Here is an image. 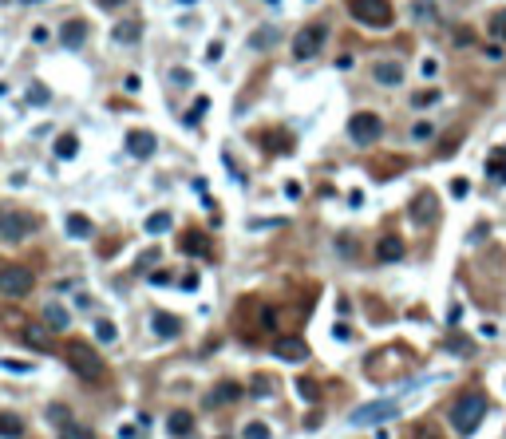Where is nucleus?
<instances>
[{
	"label": "nucleus",
	"mask_w": 506,
	"mask_h": 439,
	"mask_svg": "<svg viewBox=\"0 0 506 439\" xmlns=\"http://www.w3.org/2000/svg\"><path fill=\"white\" fill-rule=\"evenodd\" d=\"M190 79H194V76H190L186 67H174V72H170V83H174V87H186Z\"/></svg>",
	"instance_id": "35"
},
{
	"label": "nucleus",
	"mask_w": 506,
	"mask_h": 439,
	"mask_svg": "<svg viewBox=\"0 0 506 439\" xmlns=\"http://www.w3.org/2000/svg\"><path fill=\"white\" fill-rule=\"evenodd\" d=\"M435 99H439V92H424V95H415L411 103H415V107H427V103H435Z\"/></svg>",
	"instance_id": "43"
},
{
	"label": "nucleus",
	"mask_w": 506,
	"mask_h": 439,
	"mask_svg": "<svg viewBox=\"0 0 506 439\" xmlns=\"http://www.w3.org/2000/svg\"><path fill=\"white\" fill-rule=\"evenodd\" d=\"M206 107H210V99H206V95H202V99H194V111L186 115V123H198V119L206 115Z\"/></svg>",
	"instance_id": "31"
},
{
	"label": "nucleus",
	"mask_w": 506,
	"mask_h": 439,
	"mask_svg": "<svg viewBox=\"0 0 506 439\" xmlns=\"http://www.w3.org/2000/svg\"><path fill=\"white\" fill-rule=\"evenodd\" d=\"M95 4H99V8H107V12H115V8H123L126 0H95Z\"/></svg>",
	"instance_id": "44"
},
{
	"label": "nucleus",
	"mask_w": 506,
	"mask_h": 439,
	"mask_svg": "<svg viewBox=\"0 0 506 439\" xmlns=\"http://www.w3.org/2000/svg\"><path fill=\"white\" fill-rule=\"evenodd\" d=\"M32 226L36 222L28 218V214H20V210H0V242H24V237L32 234Z\"/></svg>",
	"instance_id": "7"
},
{
	"label": "nucleus",
	"mask_w": 506,
	"mask_h": 439,
	"mask_svg": "<svg viewBox=\"0 0 506 439\" xmlns=\"http://www.w3.org/2000/svg\"><path fill=\"white\" fill-rule=\"evenodd\" d=\"M297 388H300L305 400H316V384H313V380H297Z\"/></svg>",
	"instance_id": "42"
},
{
	"label": "nucleus",
	"mask_w": 506,
	"mask_h": 439,
	"mask_svg": "<svg viewBox=\"0 0 506 439\" xmlns=\"http://www.w3.org/2000/svg\"><path fill=\"white\" fill-rule=\"evenodd\" d=\"M269 40H273V32H269V28H261V32H253V40H250V44H253V47H273Z\"/></svg>",
	"instance_id": "37"
},
{
	"label": "nucleus",
	"mask_w": 506,
	"mask_h": 439,
	"mask_svg": "<svg viewBox=\"0 0 506 439\" xmlns=\"http://www.w3.org/2000/svg\"><path fill=\"white\" fill-rule=\"evenodd\" d=\"M332 336H336V341H352V332H348V325H336V329H332Z\"/></svg>",
	"instance_id": "45"
},
{
	"label": "nucleus",
	"mask_w": 506,
	"mask_h": 439,
	"mask_svg": "<svg viewBox=\"0 0 506 439\" xmlns=\"http://www.w3.org/2000/svg\"><path fill=\"white\" fill-rule=\"evenodd\" d=\"M126 151H131L135 158H151L158 151V139L151 135V131H131V135H126Z\"/></svg>",
	"instance_id": "11"
},
{
	"label": "nucleus",
	"mask_w": 506,
	"mask_h": 439,
	"mask_svg": "<svg viewBox=\"0 0 506 439\" xmlns=\"http://www.w3.org/2000/svg\"><path fill=\"white\" fill-rule=\"evenodd\" d=\"M95 336H99L103 345H115V341H119V329H115V321H95Z\"/></svg>",
	"instance_id": "28"
},
{
	"label": "nucleus",
	"mask_w": 506,
	"mask_h": 439,
	"mask_svg": "<svg viewBox=\"0 0 506 439\" xmlns=\"http://www.w3.org/2000/svg\"><path fill=\"white\" fill-rule=\"evenodd\" d=\"M408 439H443V436H439V431H435L431 424H419V427H415V431H411Z\"/></svg>",
	"instance_id": "33"
},
{
	"label": "nucleus",
	"mask_w": 506,
	"mask_h": 439,
	"mask_svg": "<svg viewBox=\"0 0 506 439\" xmlns=\"http://www.w3.org/2000/svg\"><path fill=\"white\" fill-rule=\"evenodd\" d=\"M20 4H40V0H20Z\"/></svg>",
	"instance_id": "49"
},
{
	"label": "nucleus",
	"mask_w": 506,
	"mask_h": 439,
	"mask_svg": "<svg viewBox=\"0 0 506 439\" xmlns=\"http://www.w3.org/2000/svg\"><path fill=\"white\" fill-rule=\"evenodd\" d=\"M273 431H269V424H261V420H253V424H245V431H241V439H269Z\"/></svg>",
	"instance_id": "30"
},
{
	"label": "nucleus",
	"mask_w": 506,
	"mask_h": 439,
	"mask_svg": "<svg viewBox=\"0 0 506 439\" xmlns=\"http://www.w3.org/2000/svg\"><path fill=\"white\" fill-rule=\"evenodd\" d=\"M404 253H408V246H404V237H399V234H384V237H380V246H376L380 261H399Z\"/></svg>",
	"instance_id": "13"
},
{
	"label": "nucleus",
	"mask_w": 506,
	"mask_h": 439,
	"mask_svg": "<svg viewBox=\"0 0 506 439\" xmlns=\"http://www.w3.org/2000/svg\"><path fill=\"white\" fill-rule=\"evenodd\" d=\"M32 285H36V273L28 266H0V293L4 297H28Z\"/></svg>",
	"instance_id": "5"
},
{
	"label": "nucleus",
	"mask_w": 506,
	"mask_h": 439,
	"mask_svg": "<svg viewBox=\"0 0 506 439\" xmlns=\"http://www.w3.org/2000/svg\"><path fill=\"white\" fill-rule=\"evenodd\" d=\"M483 416H487V396L483 392H463L451 404V411H447V420H451V427H455L459 436H471L474 427L483 424Z\"/></svg>",
	"instance_id": "1"
},
{
	"label": "nucleus",
	"mask_w": 506,
	"mask_h": 439,
	"mask_svg": "<svg viewBox=\"0 0 506 439\" xmlns=\"http://www.w3.org/2000/svg\"><path fill=\"white\" fill-rule=\"evenodd\" d=\"M44 317H47V325H52L56 332L67 329V309H63V305H56V301H52V305L44 309Z\"/></svg>",
	"instance_id": "25"
},
{
	"label": "nucleus",
	"mask_w": 506,
	"mask_h": 439,
	"mask_svg": "<svg viewBox=\"0 0 506 439\" xmlns=\"http://www.w3.org/2000/svg\"><path fill=\"white\" fill-rule=\"evenodd\" d=\"M218 439H221V436H218Z\"/></svg>",
	"instance_id": "50"
},
{
	"label": "nucleus",
	"mask_w": 506,
	"mask_h": 439,
	"mask_svg": "<svg viewBox=\"0 0 506 439\" xmlns=\"http://www.w3.org/2000/svg\"><path fill=\"white\" fill-rule=\"evenodd\" d=\"M451 194H455V198H463V194H467V182H463V178H455V182H451Z\"/></svg>",
	"instance_id": "47"
},
{
	"label": "nucleus",
	"mask_w": 506,
	"mask_h": 439,
	"mask_svg": "<svg viewBox=\"0 0 506 439\" xmlns=\"http://www.w3.org/2000/svg\"><path fill=\"white\" fill-rule=\"evenodd\" d=\"M56 155H60V158H76L79 155V139H76V135H60V139H56Z\"/></svg>",
	"instance_id": "27"
},
{
	"label": "nucleus",
	"mask_w": 506,
	"mask_h": 439,
	"mask_svg": "<svg viewBox=\"0 0 506 439\" xmlns=\"http://www.w3.org/2000/svg\"><path fill=\"white\" fill-rule=\"evenodd\" d=\"M273 356H277V361H305V356H309V345H305V341H300V336H277V341H273Z\"/></svg>",
	"instance_id": "10"
},
{
	"label": "nucleus",
	"mask_w": 506,
	"mask_h": 439,
	"mask_svg": "<svg viewBox=\"0 0 506 439\" xmlns=\"http://www.w3.org/2000/svg\"><path fill=\"white\" fill-rule=\"evenodd\" d=\"M166 431H170L174 439H182V436H190V431H194V416H190V411H170V420H166Z\"/></svg>",
	"instance_id": "18"
},
{
	"label": "nucleus",
	"mask_w": 506,
	"mask_h": 439,
	"mask_svg": "<svg viewBox=\"0 0 506 439\" xmlns=\"http://www.w3.org/2000/svg\"><path fill=\"white\" fill-rule=\"evenodd\" d=\"M0 368H4V372H32L28 361H0Z\"/></svg>",
	"instance_id": "36"
},
{
	"label": "nucleus",
	"mask_w": 506,
	"mask_h": 439,
	"mask_svg": "<svg viewBox=\"0 0 506 439\" xmlns=\"http://www.w3.org/2000/svg\"><path fill=\"white\" fill-rule=\"evenodd\" d=\"M399 411V400H372V404H360V408L348 416L352 427H372V424H384Z\"/></svg>",
	"instance_id": "6"
},
{
	"label": "nucleus",
	"mask_w": 506,
	"mask_h": 439,
	"mask_svg": "<svg viewBox=\"0 0 506 439\" xmlns=\"http://www.w3.org/2000/svg\"><path fill=\"white\" fill-rule=\"evenodd\" d=\"M487 178H490V182H506V147H490V155H487Z\"/></svg>",
	"instance_id": "17"
},
{
	"label": "nucleus",
	"mask_w": 506,
	"mask_h": 439,
	"mask_svg": "<svg viewBox=\"0 0 506 439\" xmlns=\"http://www.w3.org/2000/svg\"><path fill=\"white\" fill-rule=\"evenodd\" d=\"M269 388H273V380H269V376H257V380H253V396H273Z\"/></svg>",
	"instance_id": "38"
},
{
	"label": "nucleus",
	"mask_w": 506,
	"mask_h": 439,
	"mask_svg": "<svg viewBox=\"0 0 506 439\" xmlns=\"http://www.w3.org/2000/svg\"><path fill=\"white\" fill-rule=\"evenodd\" d=\"M237 396H241V388H237L234 380H226V384H218V388H214V396H210V404H234Z\"/></svg>",
	"instance_id": "23"
},
{
	"label": "nucleus",
	"mask_w": 506,
	"mask_h": 439,
	"mask_svg": "<svg viewBox=\"0 0 506 439\" xmlns=\"http://www.w3.org/2000/svg\"><path fill=\"white\" fill-rule=\"evenodd\" d=\"M28 99H36V103H44V99H47V92H44V87H40V83H36V87H32V92H28Z\"/></svg>",
	"instance_id": "46"
},
{
	"label": "nucleus",
	"mask_w": 506,
	"mask_h": 439,
	"mask_svg": "<svg viewBox=\"0 0 506 439\" xmlns=\"http://www.w3.org/2000/svg\"><path fill=\"white\" fill-rule=\"evenodd\" d=\"M151 329H155V336H162V341H174V336L182 332V321L174 313H155L151 317Z\"/></svg>",
	"instance_id": "14"
},
{
	"label": "nucleus",
	"mask_w": 506,
	"mask_h": 439,
	"mask_svg": "<svg viewBox=\"0 0 506 439\" xmlns=\"http://www.w3.org/2000/svg\"><path fill=\"white\" fill-rule=\"evenodd\" d=\"M380 135H384V119H380L376 111H356L348 119V139L356 142V147H372Z\"/></svg>",
	"instance_id": "4"
},
{
	"label": "nucleus",
	"mask_w": 506,
	"mask_h": 439,
	"mask_svg": "<svg viewBox=\"0 0 506 439\" xmlns=\"http://www.w3.org/2000/svg\"><path fill=\"white\" fill-rule=\"evenodd\" d=\"M60 439H95V431L87 424H76V420H67L60 424Z\"/></svg>",
	"instance_id": "24"
},
{
	"label": "nucleus",
	"mask_w": 506,
	"mask_h": 439,
	"mask_svg": "<svg viewBox=\"0 0 506 439\" xmlns=\"http://www.w3.org/2000/svg\"><path fill=\"white\" fill-rule=\"evenodd\" d=\"M431 135H435V127H431V123H415V131H411V139H415V142H427Z\"/></svg>",
	"instance_id": "34"
},
{
	"label": "nucleus",
	"mask_w": 506,
	"mask_h": 439,
	"mask_svg": "<svg viewBox=\"0 0 506 439\" xmlns=\"http://www.w3.org/2000/svg\"><path fill=\"white\" fill-rule=\"evenodd\" d=\"M435 214H439V202H435V194H431V190H424V194L411 202V222L427 226V222H435Z\"/></svg>",
	"instance_id": "12"
},
{
	"label": "nucleus",
	"mask_w": 506,
	"mask_h": 439,
	"mask_svg": "<svg viewBox=\"0 0 506 439\" xmlns=\"http://www.w3.org/2000/svg\"><path fill=\"white\" fill-rule=\"evenodd\" d=\"M490 36H494V40H506V8L490 12Z\"/></svg>",
	"instance_id": "29"
},
{
	"label": "nucleus",
	"mask_w": 506,
	"mask_h": 439,
	"mask_svg": "<svg viewBox=\"0 0 506 439\" xmlns=\"http://www.w3.org/2000/svg\"><path fill=\"white\" fill-rule=\"evenodd\" d=\"M455 44H459V47H471V44H474L471 28H455Z\"/></svg>",
	"instance_id": "41"
},
{
	"label": "nucleus",
	"mask_w": 506,
	"mask_h": 439,
	"mask_svg": "<svg viewBox=\"0 0 506 439\" xmlns=\"http://www.w3.org/2000/svg\"><path fill=\"white\" fill-rule=\"evenodd\" d=\"M411 20H419V24H435V20H439L435 0H411Z\"/></svg>",
	"instance_id": "20"
},
{
	"label": "nucleus",
	"mask_w": 506,
	"mask_h": 439,
	"mask_svg": "<svg viewBox=\"0 0 506 439\" xmlns=\"http://www.w3.org/2000/svg\"><path fill=\"white\" fill-rule=\"evenodd\" d=\"M111 40H115V44H123V47L139 44V40H142V24H139V20H123V24H115V28H111Z\"/></svg>",
	"instance_id": "15"
},
{
	"label": "nucleus",
	"mask_w": 506,
	"mask_h": 439,
	"mask_svg": "<svg viewBox=\"0 0 506 439\" xmlns=\"http://www.w3.org/2000/svg\"><path fill=\"white\" fill-rule=\"evenodd\" d=\"M178 250L190 253V257H202V253H210V242H206V234H186V237H178Z\"/></svg>",
	"instance_id": "19"
},
{
	"label": "nucleus",
	"mask_w": 506,
	"mask_h": 439,
	"mask_svg": "<svg viewBox=\"0 0 506 439\" xmlns=\"http://www.w3.org/2000/svg\"><path fill=\"white\" fill-rule=\"evenodd\" d=\"M47 420H56V424H67V408H63V404H52V408H47Z\"/></svg>",
	"instance_id": "39"
},
{
	"label": "nucleus",
	"mask_w": 506,
	"mask_h": 439,
	"mask_svg": "<svg viewBox=\"0 0 506 439\" xmlns=\"http://www.w3.org/2000/svg\"><path fill=\"white\" fill-rule=\"evenodd\" d=\"M63 356H67V364H72V372H76L79 380H87V384H95V380H103V361H99V352H95L91 345H83V341H67L63 345Z\"/></svg>",
	"instance_id": "2"
},
{
	"label": "nucleus",
	"mask_w": 506,
	"mask_h": 439,
	"mask_svg": "<svg viewBox=\"0 0 506 439\" xmlns=\"http://www.w3.org/2000/svg\"><path fill=\"white\" fill-rule=\"evenodd\" d=\"M348 12L364 28H392V20H395L388 0H348Z\"/></svg>",
	"instance_id": "3"
},
{
	"label": "nucleus",
	"mask_w": 506,
	"mask_h": 439,
	"mask_svg": "<svg viewBox=\"0 0 506 439\" xmlns=\"http://www.w3.org/2000/svg\"><path fill=\"white\" fill-rule=\"evenodd\" d=\"M24 341H32L36 348H47V336L44 332H36V329H24Z\"/></svg>",
	"instance_id": "40"
},
{
	"label": "nucleus",
	"mask_w": 506,
	"mask_h": 439,
	"mask_svg": "<svg viewBox=\"0 0 506 439\" xmlns=\"http://www.w3.org/2000/svg\"><path fill=\"white\" fill-rule=\"evenodd\" d=\"M170 226H174V218L166 214V210H158V214H151V218H146V234H166Z\"/></svg>",
	"instance_id": "26"
},
{
	"label": "nucleus",
	"mask_w": 506,
	"mask_h": 439,
	"mask_svg": "<svg viewBox=\"0 0 506 439\" xmlns=\"http://www.w3.org/2000/svg\"><path fill=\"white\" fill-rule=\"evenodd\" d=\"M424 76H439V63H435V60H424Z\"/></svg>",
	"instance_id": "48"
},
{
	"label": "nucleus",
	"mask_w": 506,
	"mask_h": 439,
	"mask_svg": "<svg viewBox=\"0 0 506 439\" xmlns=\"http://www.w3.org/2000/svg\"><path fill=\"white\" fill-rule=\"evenodd\" d=\"M24 436V420L12 411H0V439H20Z\"/></svg>",
	"instance_id": "21"
},
{
	"label": "nucleus",
	"mask_w": 506,
	"mask_h": 439,
	"mask_svg": "<svg viewBox=\"0 0 506 439\" xmlns=\"http://www.w3.org/2000/svg\"><path fill=\"white\" fill-rule=\"evenodd\" d=\"M324 44V24H305V28L293 36V56L297 60H313Z\"/></svg>",
	"instance_id": "8"
},
{
	"label": "nucleus",
	"mask_w": 506,
	"mask_h": 439,
	"mask_svg": "<svg viewBox=\"0 0 506 439\" xmlns=\"http://www.w3.org/2000/svg\"><path fill=\"white\" fill-rule=\"evenodd\" d=\"M372 79L380 87H399L404 83V63L399 60H376L372 63Z\"/></svg>",
	"instance_id": "9"
},
{
	"label": "nucleus",
	"mask_w": 506,
	"mask_h": 439,
	"mask_svg": "<svg viewBox=\"0 0 506 439\" xmlns=\"http://www.w3.org/2000/svg\"><path fill=\"white\" fill-rule=\"evenodd\" d=\"M443 348H451V352H471V345H467L463 336H455V332H451V336L443 341Z\"/></svg>",
	"instance_id": "32"
},
{
	"label": "nucleus",
	"mask_w": 506,
	"mask_h": 439,
	"mask_svg": "<svg viewBox=\"0 0 506 439\" xmlns=\"http://www.w3.org/2000/svg\"><path fill=\"white\" fill-rule=\"evenodd\" d=\"M91 218H87V214H67V234L72 237H91Z\"/></svg>",
	"instance_id": "22"
},
{
	"label": "nucleus",
	"mask_w": 506,
	"mask_h": 439,
	"mask_svg": "<svg viewBox=\"0 0 506 439\" xmlns=\"http://www.w3.org/2000/svg\"><path fill=\"white\" fill-rule=\"evenodd\" d=\"M60 40H63V47H79L83 40H87V24H83L79 16H72V20H63V28H60Z\"/></svg>",
	"instance_id": "16"
}]
</instances>
